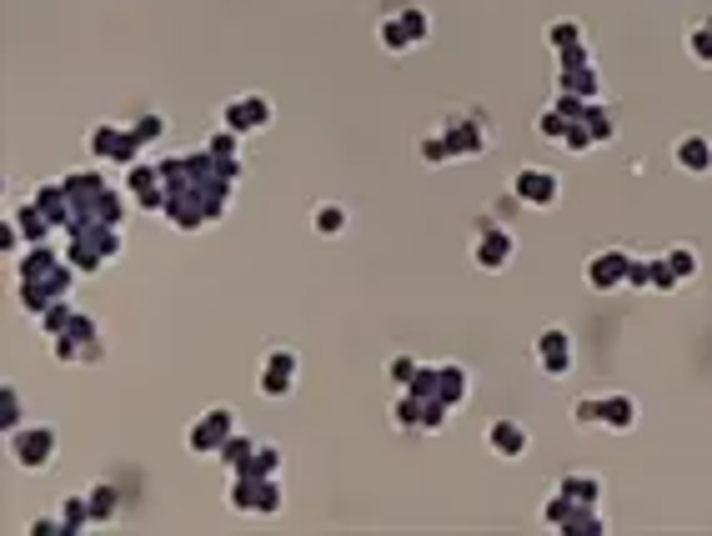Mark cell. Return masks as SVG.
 Returning <instances> with one entry per match:
<instances>
[{"label": "cell", "instance_id": "1", "mask_svg": "<svg viewBox=\"0 0 712 536\" xmlns=\"http://www.w3.org/2000/svg\"><path fill=\"white\" fill-rule=\"evenodd\" d=\"M246 161H231V156H216L206 141L196 151H176L161 161V181H166V226L176 231H206L216 226L231 201H236V181H241Z\"/></svg>", "mask_w": 712, "mask_h": 536}, {"label": "cell", "instance_id": "2", "mask_svg": "<svg viewBox=\"0 0 712 536\" xmlns=\"http://www.w3.org/2000/svg\"><path fill=\"white\" fill-rule=\"evenodd\" d=\"M76 276H81V271L66 261V251H51V246L21 251V261H16V296H21V311H26L31 321H41L51 306L71 301Z\"/></svg>", "mask_w": 712, "mask_h": 536}, {"label": "cell", "instance_id": "3", "mask_svg": "<svg viewBox=\"0 0 712 536\" xmlns=\"http://www.w3.org/2000/svg\"><path fill=\"white\" fill-rule=\"evenodd\" d=\"M492 151V121L487 111H447L422 141H417V156L427 166H447V161H477Z\"/></svg>", "mask_w": 712, "mask_h": 536}, {"label": "cell", "instance_id": "4", "mask_svg": "<svg viewBox=\"0 0 712 536\" xmlns=\"http://www.w3.org/2000/svg\"><path fill=\"white\" fill-rule=\"evenodd\" d=\"M407 391L422 401V431H427V436H437V431L452 421V411L472 396V376H467V366L442 361V366H422V371H417V381H412Z\"/></svg>", "mask_w": 712, "mask_h": 536}, {"label": "cell", "instance_id": "5", "mask_svg": "<svg viewBox=\"0 0 712 536\" xmlns=\"http://www.w3.org/2000/svg\"><path fill=\"white\" fill-rule=\"evenodd\" d=\"M121 251H126V226L86 221V226H71V231H66V261H71L81 276H96V271L116 266Z\"/></svg>", "mask_w": 712, "mask_h": 536}, {"label": "cell", "instance_id": "6", "mask_svg": "<svg viewBox=\"0 0 712 536\" xmlns=\"http://www.w3.org/2000/svg\"><path fill=\"white\" fill-rule=\"evenodd\" d=\"M86 146H91V156H96L101 166L131 171L136 161H146V146H151V141L141 136L136 121H96L91 136H86Z\"/></svg>", "mask_w": 712, "mask_h": 536}, {"label": "cell", "instance_id": "7", "mask_svg": "<svg viewBox=\"0 0 712 536\" xmlns=\"http://www.w3.org/2000/svg\"><path fill=\"white\" fill-rule=\"evenodd\" d=\"M377 41H382L387 56H412L417 46L432 41V11L417 6V0H402V6H392L377 21Z\"/></svg>", "mask_w": 712, "mask_h": 536}, {"label": "cell", "instance_id": "8", "mask_svg": "<svg viewBox=\"0 0 712 536\" xmlns=\"http://www.w3.org/2000/svg\"><path fill=\"white\" fill-rule=\"evenodd\" d=\"M51 356L66 361V366H96L106 361V326L86 311H76L56 336H51Z\"/></svg>", "mask_w": 712, "mask_h": 536}, {"label": "cell", "instance_id": "9", "mask_svg": "<svg viewBox=\"0 0 712 536\" xmlns=\"http://www.w3.org/2000/svg\"><path fill=\"white\" fill-rule=\"evenodd\" d=\"M281 476H261V471H231L226 481V506L236 516H276L281 511Z\"/></svg>", "mask_w": 712, "mask_h": 536}, {"label": "cell", "instance_id": "10", "mask_svg": "<svg viewBox=\"0 0 712 536\" xmlns=\"http://www.w3.org/2000/svg\"><path fill=\"white\" fill-rule=\"evenodd\" d=\"M472 261H477V271H507L512 261H517V236H512V226H502L497 216H482L477 226H472Z\"/></svg>", "mask_w": 712, "mask_h": 536}, {"label": "cell", "instance_id": "11", "mask_svg": "<svg viewBox=\"0 0 712 536\" xmlns=\"http://www.w3.org/2000/svg\"><path fill=\"white\" fill-rule=\"evenodd\" d=\"M537 521H542L547 531H567V536H597V531H607V521H602L597 506H582V501H572V496H562V491H552V496L542 501Z\"/></svg>", "mask_w": 712, "mask_h": 536}, {"label": "cell", "instance_id": "12", "mask_svg": "<svg viewBox=\"0 0 712 536\" xmlns=\"http://www.w3.org/2000/svg\"><path fill=\"white\" fill-rule=\"evenodd\" d=\"M61 451V431L46 426V421H26L21 431H11V456L21 471H46Z\"/></svg>", "mask_w": 712, "mask_h": 536}, {"label": "cell", "instance_id": "13", "mask_svg": "<svg viewBox=\"0 0 712 536\" xmlns=\"http://www.w3.org/2000/svg\"><path fill=\"white\" fill-rule=\"evenodd\" d=\"M532 361H537L542 376L567 381L572 366H577V341H572V331H567V326H542L537 341H532Z\"/></svg>", "mask_w": 712, "mask_h": 536}, {"label": "cell", "instance_id": "14", "mask_svg": "<svg viewBox=\"0 0 712 536\" xmlns=\"http://www.w3.org/2000/svg\"><path fill=\"white\" fill-rule=\"evenodd\" d=\"M236 436V411L231 406H206L191 426H186V451L191 456H221V446Z\"/></svg>", "mask_w": 712, "mask_h": 536}, {"label": "cell", "instance_id": "15", "mask_svg": "<svg viewBox=\"0 0 712 536\" xmlns=\"http://www.w3.org/2000/svg\"><path fill=\"white\" fill-rule=\"evenodd\" d=\"M296 381H301V356H296V351H286V346H271V351L261 356L256 391H261L266 401H286V396L296 391Z\"/></svg>", "mask_w": 712, "mask_h": 536}, {"label": "cell", "instance_id": "16", "mask_svg": "<svg viewBox=\"0 0 712 536\" xmlns=\"http://www.w3.org/2000/svg\"><path fill=\"white\" fill-rule=\"evenodd\" d=\"M512 201L527 206V211H552L562 201V176L547 171V166H522L512 176Z\"/></svg>", "mask_w": 712, "mask_h": 536}, {"label": "cell", "instance_id": "17", "mask_svg": "<svg viewBox=\"0 0 712 536\" xmlns=\"http://www.w3.org/2000/svg\"><path fill=\"white\" fill-rule=\"evenodd\" d=\"M271 121H276V106H271L261 91H246V96H236V101L221 106V126L236 131V136H256V131H266Z\"/></svg>", "mask_w": 712, "mask_h": 536}, {"label": "cell", "instance_id": "18", "mask_svg": "<svg viewBox=\"0 0 712 536\" xmlns=\"http://www.w3.org/2000/svg\"><path fill=\"white\" fill-rule=\"evenodd\" d=\"M627 276H632V251H617V246L587 256V266H582V281L592 291H627Z\"/></svg>", "mask_w": 712, "mask_h": 536}, {"label": "cell", "instance_id": "19", "mask_svg": "<svg viewBox=\"0 0 712 536\" xmlns=\"http://www.w3.org/2000/svg\"><path fill=\"white\" fill-rule=\"evenodd\" d=\"M126 196H131V206H146V211H156V216H161V206H166L161 161H136V166L126 171Z\"/></svg>", "mask_w": 712, "mask_h": 536}, {"label": "cell", "instance_id": "20", "mask_svg": "<svg viewBox=\"0 0 712 536\" xmlns=\"http://www.w3.org/2000/svg\"><path fill=\"white\" fill-rule=\"evenodd\" d=\"M552 91L557 96H577V101H602V71H597V61H587V66H557L552 71Z\"/></svg>", "mask_w": 712, "mask_h": 536}, {"label": "cell", "instance_id": "21", "mask_svg": "<svg viewBox=\"0 0 712 536\" xmlns=\"http://www.w3.org/2000/svg\"><path fill=\"white\" fill-rule=\"evenodd\" d=\"M527 446H532V431H527L517 416H497V421L487 426V451H492V456H502V461H522V456H527Z\"/></svg>", "mask_w": 712, "mask_h": 536}, {"label": "cell", "instance_id": "22", "mask_svg": "<svg viewBox=\"0 0 712 536\" xmlns=\"http://www.w3.org/2000/svg\"><path fill=\"white\" fill-rule=\"evenodd\" d=\"M11 221L21 226L26 246H51V241L61 236V226H56V221H51V216H46V211H41L36 201H21V206L11 211Z\"/></svg>", "mask_w": 712, "mask_h": 536}, {"label": "cell", "instance_id": "23", "mask_svg": "<svg viewBox=\"0 0 712 536\" xmlns=\"http://www.w3.org/2000/svg\"><path fill=\"white\" fill-rule=\"evenodd\" d=\"M672 161H677L682 176H707V171H712V141L697 136V131H687V136H677Z\"/></svg>", "mask_w": 712, "mask_h": 536}, {"label": "cell", "instance_id": "24", "mask_svg": "<svg viewBox=\"0 0 712 536\" xmlns=\"http://www.w3.org/2000/svg\"><path fill=\"white\" fill-rule=\"evenodd\" d=\"M632 426H637V396H627V391H607V396H602V431L627 436Z\"/></svg>", "mask_w": 712, "mask_h": 536}, {"label": "cell", "instance_id": "25", "mask_svg": "<svg viewBox=\"0 0 712 536\" xmlns=\"http://www.w3.org/2000/svg\"><path fill=\"white\" fill-rule=\"evenodd\" d=\"M552 491H562V496H572L582 506H602V476L597 471H562L552 481Z\"/></svg>", "mask_w": 712, "mask_h": 536}, {"label": "cell", "instance_id": "26", "mask_svg": "<svg viewBox=\"0 0 712 536\" xmlns=\"http://www.w3.org/2000/svg\"><path fill=\"white\" fill-rule=\"evenodd\" d=\"M346 226H351V216H346L341 201H316V206H311V231H316V236L331 241V236H346Z\"/></svg>", "mask_w": 712, "mask_h": 536}, {"label": "cell", "instance_id": "27", "mask_svg": "<svg viewBox=\"0 0 712 536\" xmlns=\"http://www.w3.org/2000/svg\"><path fill=\"white\" fill-rule=\"evenodd\" d=\"M61 536H76V531H91L96 526V516H91V496L86 491H76V496H66L61 501Z\"/></svg>", "mask_w": 712, "mask_h": 536}, {"label": "cell", "instance_id": "28", "mask_svg": "<svg viewBox=\"0 0 712 536\" xmlns=\"http://www.w3.org/2000/svg\"><path fill=\"white\" fill-rule=\"evenodd\" d=\"M86 496H91V516H96V526H111V521L121 516V501H116V486H111V481H91V486H86Z\"/></svg>", "mask_w": 712, "mask_h": 536}, {"label": "cell", "instance_id": "29", "mask_svg": "<svg viewBox=\"0 0 712 536\" xmlns=\"http://www.w3.org/2000/svg\"><path fill=\"white\" fill-rule=\"evenodd\" d=\"M21 426H26V406H21V391L6 381V386H0V431L11 436V431H21Z\"/></svg>", "mask_w": 712, "mask_h": 536}, {"label": "cell", "instance_id": "30", "mask_svg": "<svg viewBox=\"0 0 712 536\" xmlns=\"http://www.w3.org/2000/svg\"><path fill=\"white\" fill-rule=\"evenodd\" d=\"M392 426H397V431H422V401H417L412 391H397V401H392Z\"/></svg>", "mask_w": 712, "mask_h": 536}, {"label": "cell", "instance_id": "31", "mask_svg": "<svg viewBox=\"0 0 712 536\" xmlns=\"http://www.w3.org/2000/svg\"><path fill=\"white\" fill-rule=\"evenodd\" d=\"M251 451H256V436H246V431H236V436H231V441L221 446V456H216V461H221L226 471H241V466L251 461Z\"/></svg>", "mask_w": 712, "mask_h": 536}, {"label": "cell", "instance_id": "32", "mask_svg": "<svg viewBox=\"0 0 712 536\" xmlns=\"http://www.w3.org/2000/svg\"><path fill=\"white\" fill-rule=\"evenodd\" d=\"M682 281H677V271L667 266V256H647V291H662V296H672Z\"/></svg>", "mask_w": 712, "mask_h": 536}, {"label": "cell", "instance_id": "33", "mask_svg": "<svg viewBox=\"0 0 712 536\" xmlns=\"http://www.w3.org/2000/svg\"><path fill=\"white\" fill-rule=\"evenodd\" d=\"M417 371H422V361H417V356H407V351L387 356V381H392L397 391H407V386L417 381Z\"/></svg>", "mask_w": 712, "mask_h": 536}, {"label": "cell", "instance_id": "34", "mask_svg": "<svg viewBox=\"0 0 712 536\" xmlns=\"http://www.w3.org/2000/svg\"><path fill=\"white\" fill-rule=\"evenodd\" d=\"M687 56H692L697 66H712V16L687 31Z\"/></svg>", "mask_w": 712, "mask_h": 536}, {"label": "cell", "instance_id": "35", "mask_svg": "<svg viewBox=\"0 0 712 536\" xmlns=\"http://www.w3.org/2000/svg\"><path fill=\"white\" fill-rule=\"evenodd\" d=\"M582 41H587V31H582L577 21H552V26H547V46H552V51H572V46H582Z\"/></svg>", "mask_w": 712, "mask_h": 536}, {"label": "cell", "instance_id": "36", "mask_svg": "<svg viewBox=\"0 0 712 536\" xmlns=\"http://www.w3.org/2000/svg\"><path fill=\"white\" fill-rule=\"evenodd\" d=\"M662 256H667V266L677 271V281H697L702 261H697V251H692V246H672V251H662Z\"/></svg>", "mask_w": 712, "mask_h": 536}, {"label": "cell", "instance_id": "37", "mask_svg": "<svg viewBox=\"0 0 712 536\" xmlns=\"http://www.w3.org/2000/svg\"><path fill=\"white\" fill-rule=\"evenodd\" d=\"M572 426H602V396H582V401H572Z\"/></svg>", "mask_w": 712, "mask_h": 536}, {"label": "cell", "instance_id": "38", "mask_svg": "<svg viewBox=\"0 0 712 536\" xmlns=\"http://www.w3.org/2000/svg\"><path fill=\"white\" fill-rule=\"evenodd\" d=\"M71 316H76V306H71V301H61V306H51V311H46V316H41L36 326H41L46 336H56V331H61V326L71 321Z\"/></svg>", "mask_w": 712, "mask_h": 536}, {"label": "cell", "instance_id": "39", "mask_svg": "<svg viewBox=\"0 0 712 536\" xmlns=\"http://www.w3.org/2000/svg\"><path fill=\"white\" fill-rule=\"evenodd\" d=\"M21 241H26V236H21V226L6 216V226H0V251H6V256H21Z\"/></svg>", "mask_w": 712, "mask_h": 536}, {"label": "cell", "instance_id": "40", "mask_svg": "<svg viewBox=\"0 0 712 536\" xmlns=\"http://www.w3.org/2000/svg\"><path fill=\"white\" fill-rule=\"evenodd\" d=\"M592 61V46L582 41V46H572V51H557V66H587Z\"/></svg>", "mask_w": 712, "mask_h": 536}, {"label": "cell", "instance_id": "41", "mask_svg": "<svg viewBox=\"0 0 712 536\" xmlns=\"http://www.w3.org/2000/svg\"><path fill=\"white\" fill-rule=\"evenodd\" d=\"M26 531H31V536H56V531H66V526H61V511H56V516H36Z\"/></svg>", "mask_w": 712, "mask_h": 536}]
</instances>
